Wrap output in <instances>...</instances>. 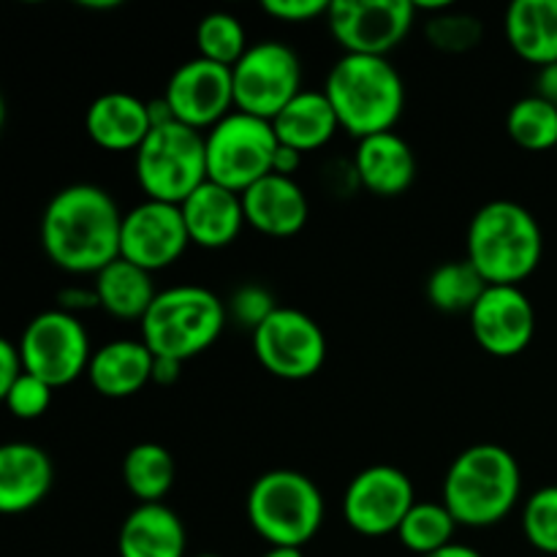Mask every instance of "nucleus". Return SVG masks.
I'll return each instance as SVG.
<instances>
[{
    "instance_id": "obj_1",
    "label": "nucleus",
    "mask_w": 557,
    "mask_h": 557,
    "mask_svg": "<svg viewBox=\"0 0 557 557\" xmlns=\"http://www.w3.org/2000/svg\"><path fill=\"white\" fill-rule=\"evenodd\" d=\"M123 212L112 194L90 183L58 190L41 215V248L69 275H98L120 259Z\"/></svg>"
},
{
    "instance_id": "obj_2",
    "label": "nucleus",
    "mask_w": 557,
    "mask_h": 557,
    "mask_svg": "<svg viewBox=\"0 0 557 557\" xmlns=\"http://www.w3.org/2000/svg\"><path fill=\"white\" fill-rule=\"evenodd\" d=\"M544 234L528 207L495 199L479 207L466 239V259L487 286H520L542 264Z\"/></svg>"
},
{
    "instance_id": "obj_3",
    "label": "nucleus",
    "mask_w": 557,
    "mask_h": 557,
    "mask_svg": "<svg viewBox=\"0 0 557 557\" xmlns=\"http://www.w3.org/2000/svg\"><path fill=\"white\" fill-rule=\"evenodd\" d=\"M522 471L498 444H476L455 457L444 476V506L462 528H493L520 504Z\"/></svg>"
},
{
    "instance_id": "obj_4",
    "label": "nucleus",
    "mask_w": 557,
    "mask_h": 557,
    "mask_svg": "<svg viewBox=\"0 0 557 557\" xmlns=\"http://www.w3.org/2000/svg\"><path fill=\"white\" fill-rule=\"evenodd\" d=\"M324 92L341 128L357 141L395 131L406 107V85L389 58L343 54L326 74Z\"/></svg>"
},
{
    "instance_id": "obj_5",
    "label": "nucleus",
    "mask_w": 557,
    "mask_h": 557,
    "mask_svg": "<svg viewBox=\"0 0 557 557\" xmlns=\"http://www.w3.org/2000/svg\"><path fill=\"white\" fill-rule=\"evenodd\" d=\"M228 321L226 305L212 294L210 288L183 283L166 292H158L156 302L150 305L141 319V341L150 348L152 357L188 359L199 357L201 351L215 346Z\"/></svg>"
},
{
    "instance_id": "obj_6",
    "label": "nucleus",
    "mask_w": 557,
    "mask_h": 557,
    "mask_svg": "<svg viewBox=\"0 0 557 557\" xmlns=\"http://www.w3.org/2000/svg\"><path fill=\"white\" fill-rule=\"evenodd\" d=\"M248 522L270 547L302 549L324 522V498L310 476L299 471L261 473L245 500Z\"/></svg>"
},
{
    "instance_id": "obj_7",
    "label": "nucleus",
    "mask_w": 557,
    "mask_h": 557,
    "mask_svg": "<svg viewBox=\"0 0 557 557\" xmlns=\"http://www.w3.org/2000/svg\"><path fill=\"white\" fill-rule=\"evenodd\" d=\"M134 169L147 199L183 205L207 183L205 134L177 120L158 125L134 152Z\"/></svg>"
},
{
    "instance_id": "obj_8",
    "label": "nucleus",
    "mask_w": 557,
    "mask_h": 557,
    "mask_svg": "<svg viewBox=\"0 0 557 557\" xmlns=\"http://www.w3.org/2000/svg\"><path fill=\"white\" fill-rule=\"evenodd\" d=\"M207 141V180L245 194L250 185L270 177L272 161L281 147L270 120L234 109L228 117L212 125Z\"/></svg>"
},
{
    "instance_id": "obj_9",
    "label": "nucleus",
    "mask_w": 557,
    "mask_h": 557,
    "mask_svg": "<svg viewBox=\"0 0 557 557\" xmlns=\"http://www.w3.org/2000/svg\"><path fill=\"white\" fill-rule=\"evenodd\" d=\"M22 364L30 375L41 379L52 389L74 384L87 373L92 359L90 335L74 313L52 308L38 313L22 330L20 337Z\"/></svg>"
},
{
    "instance_id": "obj_10",
    "label": "nucleus",
    "mask_w": 557,
    "mask_h": 557,
    "mask_svg": "<svg viewBox=\"0 0 557 557\" xmlns=\"http://www.w3.org/2000/svg\"><path fill=\"white\" fill-rule=\"evenodd\" d=\"M232 76L234 103L239 112L256 114L270 123L305 90L297 52L272 38L250 44L243 60L232 69Z\"/></svg>"
},
{
    "instance_id": "obj_11",
    "label": "nucleus",
    "mask_w": 557,
    "mask_h": 557,
    "mask_svg": "<svg viewBox=\"0 0 557 557\" xmlns=\"http://www.w3.org/2000/svg\"><path fill=\"white\" fill-rule=\"evenodd\" d=\"M253 354L275 379H313L326 362V335L302 310L277 308L253 332Z\"/></svg>"
},
{
    "instance_id": "obj_12",
    "label": "nucleus",
    "mask_w": 557,
    "mask_h": 557,
    "mask_svg": "<svg viewBox=\"0 0 557 557\" xmlns=\"http://www.w3.org/2000/svg\"><path fill=\"white\" fill-rule=\"evenodd\" d=\"M417 9L411 0H335L326 11L332 38L343 54L386 58L411 33Z\"/></svg>"
},
{
    "instance_id": "obj_13",
    "label": "nucleus",
    "mask_w": 557,
    "mask_h": 557,
    "mask_svg": "<svg viewBox=\"0 0 557 557\" xmlns=\"http://www.w3.org/2000/svg\"><path fill=\"white\" fill-rule=\"evenodd\" d=\"M413 504L417 490L400 468L370 466L348 482L343 495V517L359 536L384 539L400 531Z\"/></svg>"
},
{
    "instance_id": "obj_14",
    "label": "nucleus",
    "mask_w": 557,
    "mask_h": 557,
    "mask_svg": "<svg viewBox=\"0 0 557 557\" xmlns=\"http://www.w3.org/2000/svg\"><path fill=\"white\" fill-rule=\"evenodd\" d=\"M188 245V226H185L180 205L145 199L123 215L120 259L131 261L152 275L177 264Z\"/></svg>"
},
{
    "instance_id": "obj_15",
    "label": "nucleus",
    "mask_w": 557,
    "mask_h": 557,
    "mask_svg": "<svg viewBox=\"0 0 557 557\" xmlns=\"http://www.w3.org/2000/svg\"><path fill=\"white\" fill-rule=\"evenodd\" d=\"M163 98L172 107L174 120L194 131H210L237 109L232 69L199 54L174 69Z\"/></svg>"
},
{
    "instance_id": "obj_16",
    "label": "nucleus",
    "mask_w": 557,
    "mask_h": 557,
    "mask_svg": "<svg viewBox=\"0 0 557 557\" xmlns=\"http://www.w3.org/2000/svg\"><path fill=\"white\" fill-rule=\"evenodd\" d=\"M471 335L490 357H520L536 335V310L520 286H487L468 313Z\"/></svg>"
},
{
    "instance_id": "obj_17",
    "label": "nucleus",
    "mask_w": 557,
    "mask_h": 557,
    "mask_svg": "<svg viewBox=\"0 0 557 557\" xmlns=\"http://www.w3.org/2000/svg\"><path fill=\"white\" fill-rule=\"evenodd\" d=\"M351 163L359 188L370 190L381 199H395V196L406 194L417 180V156H413L411 145L395 131L359 139Z\"/></svg>"
},
{
    "instance_id": "obj_18",
    "label": "nucleus",
    "mask_w": 557,
    "mask_h": 557,
    "mask_svg": "<svg viewBox=\"0 0 557 557\" xmlns=\"http://www.w3.org/2000/svg\"><path fill=\"white\" fill-rule=\"evenodd\" d=\"M245 221L250 228L272 239L294 237L305 228L310 205L297 180L270 174L243 194Z\"/></svg>"
},
{
    "instance_id": "obj_19",
    "label": "nucleus",
    "mask_w": 557,
    "mask_h": 557,
    "mask_svg": "<svg viewBox=\"0 0 557 557\" xmlns=\"http://www.w3.org/2000/svg\"><path fill=\"white\" fill-rule=\"evenodd\" d=\"M180 210H183L190 243L207 250L228 248L248 226L243 194H234V190L210 183V180L201 188H196L180 205Z\"/></svg>"
},
{
    "instance_id": "obj_20",
    "label": "nucleus",
    "mask_w": 557,
    "mask_h": 557,
    "mask_svg": "<svg viewBox=\"0 0 557 557\" xmlns=\"http://www.w3.org/2000/svg\"><path fill=\"white\" fill-rule=\"evenodd\" d=\"M85 131L101 150L136 152L152 131L150 109L131 92L109 90L87 107Z\"/></svg>"
},
{
    "instance_id": "obj_21",
    "label": "nucleus",
    "mask_w": 557,
    "mask_h": 557,
    "mask_svg": "<svg viewBox=\"0 0 557 557\" xmlns=\"http://www.w3.org/2000/svg\"><path fill=\"white\" fill-rule=\"evenodd\" d=\"M54 482L52 460L33 444H5L0 449V511L25 515L49 495Z\"/></svg>"
},
{
    "instance_id": "obj_22",
    "label": "nucleus",
    "mask_w": 557,
    "mask_h": 557,
    "mask_svg": "<svg viewBox=\"0 0 557 557\" xmlns=\"http://www.w3.org/2000/svg\"><path fill=\"white\" fill-rule=\"evenodd\" d=\"M156 357L145 341H112L92 351L87 379L92 389L109 400H125L152 384Z\"/></svg>"
},
{
    "instance_id": "obj_23",
    "label": "nucleus",
    "mask_w": 557,
    "mask_h": 557,
    "mask_svg": "<svg viewBox=\"0 0 557 557\" xmlns=\"http://www.w3.org/2000/svg\"><path fill=\"white\" fill-rule=\"evenodd\" d=\"M185 525L163 504H139L117 533L120 557H185Z\"/></svg>"
},
{
    "instance_id": "obj_24",
    "label": "nucleus",
    "mask_w": 557,
    "mask_h": 557,
    "mask_svg": "<svg viewBox=\"0 0 557 557\" xmlns=\"http://www.w3.org/2000/svg\"><path fill=\"white\" fill-rule=\"evenodd\" d=\"M506 41L525 63H557V0H515L506 9Z\"/></svg>"
},
{
    "instance_id": "obj_25",
    "label": "nucleus",
    "mask_w": 557,
    "mask_h": 557,
    "mask_svg": "<svg viewBox=\"0 0 557 557\" xmlns=\"http://www.w3.org/2000/svg\"><path fill=\"white\" fill-rule=\"evenodd\" d=\"M272 128L281 145L305 156L330 145L341 128V120L324 90H302L272 120Z\"/></svg>"
},
{
    "instance_id": "obj_26",
    "label": "nucleus",
    "mask_w": 557,
    "mask_h": 557,
    "mask_svg": "<svg viewBox=\"0 0 557 557\" xmlns=\"http://www.w3.org/2000/svg\"><path fill=\"white\" fill-rule=\"evenodd\" d=\"M92 288H96L98 308L107 310L112 319L139 321V324L158 297L152 272L141 270V267L131 264L125 259H117L109 267H103L96 275Z\"/></svg>"
},
{
    "instance_id": "obj_27",
    "label": "nucleus",
    "mask_w": 557,
    "mask_h": 557,
    "mask_svg": "<svg viewBox=\"0 0 557 557\" xmlns=\"http://www.w3.org/2000/svg\"><path fill=\"white\" fill-rule=\"evenodd\" d=\"M177 479V466L166 446L136 444L123 457V484L139 504H161L174 487Z\"/></svg>"
},
{
    "instance_id": "obj_28",
    "label": "nucleus",
    "mask_w": 557,
    "mask_h": 557,
    "mask_svg": "<svg viewBox=\"0 0 557 557\" xmlns=\"http://www.w3.org/2000/svg\"><path fill=\"white\" fill-rule=\"evenodd\" d=\"M428 302L441 313H471L473 305L487 292L484 277L473 270L468 259L446 261L435 267L428 277Z\"/></svg>"
},
{
    "instance_id": "obj_29",
    "label": "nucleus",
    "mask_w": 557,
    "mask_h": 557,
    "mask_svg": "<svg viewBox=\"0 0 557 557\" xmlns=\"http://www.w3.org/2000/svg\"><path fill=\"white\" fill-rule=\"evenodd\" d=\"M457 528L460 525H457L451 511L444 506V500L441 504H435V500H417L413 509L406 515V520H403L397 539H400V544L408 553L428 557L438 553V549L449 547L455 542Z\"/></svg>"
},
{
    "instance_id": "obj_30",
    "label": "nucleus",
    "mask_w": 557,
    "mask_h": 557,
    "mask_svg": "<svg viewBox=\"0 0 557 557\" xmlns=\"http://www.w3.org/2000/svg\"><path fill=\"white\" fill-rule=\"evenodd\" d=\"M506 131L511 141L528 152H544L557 147V107L547 103L544 98L533 96L520 98L509 109L506 117Z\"/></svg>"
},
{
    "instance_id": "obj_31",
    "label": "nucleus",
    "mask_w": 557,
    "mask_h": 557,
    "mask_svg": "<svg viewBox=\"0 0 557 557\" xmlns=\"http://www.w3.org/2000/svg\"><path fill=\"white\" fill-rule=\"evenodd\" d=\"M196 47H199V58L234 69L250 44L237 16L226 11H212L196 25Z\"/></svg>"
},
{
    "instance_id": "obj_32",
    "label": "nucleus",
    "mask_w": 557,
    "mask_h": 557,
    "mask_svg": "<svg viewBox=\"0 0 557 557\" xmlns=\"http://www.w3.org/2000/svg\"><path fill=\"white\" fill-rule=\"evenodd\" d=\"M424 36H428L430 47L438 49V52L466 54L482 44L484 27L479 16L446 9L424 22Z\"/></svg>"
},
{
    "instance_id": "obj_33",
    "label": "nucleus",
    "mask_w": 557,
    "mask_h": 557,
    "mask_svg": "<svg viewBox=\"0 0 557 557\" xmlns=\"http://www.w3.org/2000/svg\"><path fill=\"white\" fill-rule=\"evenodd\" d=\"M522 533L533 549L544 555H557V484L536 490L525 500Z\"/></svg>"
},
{
    "instance_id": "obj_34",
    "label": "nucleus",
    "mask_w": 557,
    "mask_h": 557,
    "mask_svg": "<svg viewBox=\"0 0 557 557\" xmlns=\"http://www.w3.org/2000/svg\"><path fill=\"white\" fill-rule=\"evenodd\" d=\"M52 386L44 384L41 379H36V375H30L25 370V375L5 392L3 403L11 411V417L30 422V419L44 417L49 411V406H52Z\"/></svg>"
},
{
    "instance_id": "obj_35",
    "label": "nucleus",
    "mask_w": 557,
    "mask_h": 557,
    "mask_svg": "<svg viewBox=\"0 0 557 557\" xmlns=\"http://www.w3.org/2000/svg\"><path fill=\"white\" fill-rule=\"evenodd\" d=\"M226 310L234 321H239V324L248 326L250 332H256L272 313H275L277 305H275V297H272L264 286H259V283H248V286L237 288V292L232 294Z\"/></svg>"
},
{
    "instance_id": "obj_36",
    "label": "nucleus",
    "mask_w": 557,
    "mask_h": 557,
    "mask_svg": "<svg viewBox=\"0 0 557 557\" xmlns=\"http://www.w3.org/2000/svg\"><path fill=\"white\" fill-rule=\"evenodd\" d=\"M261 11L270 14L272 20L299 25V22H313L319 16H326L330 3L326 0H264Z\"/></svg>"
},
{
    "instance_id": "obj_37",
    "label": "nucleus",
    "mask_w": 557,
    "mask_h": 557,
    "mask_svg": "<svg viewBox=\"0 0 557 557\" xmlns=\"http://www.w3.org/2000/svg\"><path fill=\"white\" fill-rule=\"evenodd\" d=\"M25 375V364H22L20 346L11 341H0V397Z\"/></svg>"
},
{
    "instance_id": "obj_38",
    "label": "nucleus",
    "mask_w": 557,
    "mask_h": 557,
    "mask_svg": "<svg viewBox=\"0 0 557 557\" xmlns=\"http://www.w3.org/2000/svg\"><path fill=\"white\" fill-rule=\"evenodd\" d=\"M58 305L60 310H65V313H74V310H82V308H98V297H96V288H65V292L58 294Z\"/></svg>"
},
{
    "instance_id": "obj_39",
    "label": "nucleus",
    "mask_w": 557,
    "mask_h": 557,
    "mask_svg": "<svg viewBox=\"0 0 557 557\" xmlns=\"http://www.w3.org/2000/svg\"><path fill=\"white\" fill-rule=\"evenodd\" d=\"M302 152L292 150V147L281 145L275 152V161H272V174H281V177H292L299 172V166H302Z\"/></svg>"
},
{
    "instance_id": "obj_40",
    "label": "nucleus",
    "mask_w": 557,
    "mask_h": 557,
    "mask_svg": "<svg viewBox=\"0 0 557 557\" xmlns=\"http://www.w3.org/2000/svg\"><path fill=\"white\" fill-rule=\"evenodd\" d=\"M536 96L557 107V63L544 65L536 74Z\"/></svg>"
},
{
    "instance_id": "obj_41",
    "label": "nucleus",
    "mask_w": 557,
    "mask_h": 557,
    "mask_svg": "<svg viewBox=\"0 0 557 557\" xmlns=\"http://www.w3.org/2000/svg\"><path fill=\"white\" fill-rule=\"evenodd\" d=\"M180 370H183V362H177V359L156 357V368H152V384H158V386L177 384Z\"/></svg>"
},
{
    "instance_id": "obj_42",
    "label": "nucleus",
    "mask_w": 557,
    "mask_h": 557,
    "mask_svg": "<svg viewBox=\"0 0 557 557\" xmlns=\"http://www.w3.org/2000/svg\"><path fill=\"white\" fill-rule=\"evenodd\" d=\"M428 557H484V555L479 553V549L468 547V544H457V542H451L449 547L438 549V553H433V555H428Z\"/></svg>"
},
{
    "instance_id": "obj_43",
    "label": "nucleus",
    "mask_w": 557,
    "mask_h": 557,
    "mask_svg": "<svg viewBox=\"0 0 557 557\" xmlns=\"http://www.w3.org/2000/svg\"><path fill=\"white\" fill-rule=\"evenodd\" d=\"M261 557H305L302 549H292V547H270Z\"/></svg>"
},
{
    "instance_id": "obj_44",
    "label": "nucleus",
    "mask_w": 557,
    "mask_h": 557,
    "mask_svg": "<svg viewBox=\"0 0 557 557\" xmlns=\"http://www.w3.org/2000/svg\"><path fill=\"white\" fill-rule=\"evenodd\" d=\"M82 5H85V9H98V11H107V9H117L120 3H114V0H112V3H107V0H98V3H92V0H87V3H82Z\"/></svg>"
},
{
    "instance_id": "obj_45",
    "label": "nucleus",
    "mask_w": 557,
    "mask_h": 557,
    "mask_svg": "<svg viewBox=\"0 0 557 557\" xmlns=\"http://www.w3.org/2000/svg\"><path fill=\"white\" fill-rule=\"evenodd\" d=\"M196 557H221V555H196Z\"/></svg>"
}]
</instances>
